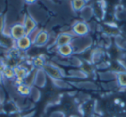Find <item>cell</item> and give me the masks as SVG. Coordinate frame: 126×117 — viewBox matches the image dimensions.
Here are the masks:
<instances>
[{"instance_id": "16", "label": "cell", "mask_w": 126, "mask_h": 117, "mask_svg": "<svg viewBox=\"0 0 126 117\" xmlns=\"http://www.w3.org/2000/svg\"><path fill=\"white\" fill-rule=\"evenodd\" d=\"M5 67H6V65L4 64V62L0 60V72H4V70L5 69Z\"/></svg>"}, {"instance_id": "9", "label": "cell", "mask_w": 126, "mask_h": 117, "mask_svg": "<svg viewBox=\"0 0 126 117\" xmlns=\"http://www.w3.org/2000/svg\"><path fill=\"white\" fill-rule=\"evenodd\" d=\"M13 70H14L15 78H16L18 80H23L28 76V72L26 69L22 66H15Z\"/></svg>"}, {"instance_id": "17", "label": "cell", "mask_w": 126, "mask_h": 117, "mask_svg": "<svg viewBox=\"0 0 126 117\" xmlns=\"http://www.w3.org/2000/svg\"><path fill=\"white\" fill-rule=\"evenodd\" d=\"M2 75H3V73H2V72H0V82L2 81V80H1V79H2Z\"/></svg>"}, {"instance_id": "7", "label": "cell", "mask_w": 126, "mask_h": 117, "mask_svg": "<svg viewBox=\"0 0 126 117\" xmlns=\"http://www.w3.org/2000/svg\"><path fill=\"white\" fill-rule=\"evenodd\" d=\"M43 70L44 72H46L51 78L54 79H60L62 77V74L61 72L60 71L59 68H57L56 66L52 65H46L43 66Z\"/></svg>"}, {"instance_id": "14", "label": "cell", "mask_w": 126, "mask_h": 117, "mask_svg": "<svg viewBox=\"0 0 126 117\" xmlns=\"http://www.w3.org/2000/svg\"><path fill=\"white\" fill-rule=\"evenodd\" d=\"M2 73L6 78H9V79H11L15 77L14 70H13V68H11V67H10V66H6L5 69H4V72H3Z\"/></svg>"}, {"instance_id": "2", "label": "cell", "mask_w": 126, "mask_h": 117, "mask_svg": "<svg viewBox=\"0 0 126 117\" xmlns=\"http://www.w3.org/2000/svg\"><path fill=\"white\" fill-rule=\"evenodd\" d=\"M48 41V33L45 30L37 32L36 35L32 39V43L36 47H42Z\"/></svg>"}, {"instance_id": "13", "label": "cell", "mask_w": 126, "mask_h": 117, "mask_svg": "<svg viewBox=\"0 0 126 117\" xmlns=\"http://www.w3.org/2000/svg\"><path fill=\"white\" fill-rule=\"evenodd\" d=\"M33 65L36 68H43V66L45 65V61H44L43 58L41 56L35 57L33 60Z\"/></svg>"}, {"instance_id": "5", "label": "cell", "mask_w": 126, "mask_h": 117, "mask_svg": "<svg viewBox=\"0 0 126 117\" xmlns=\"http://www.w3.org/2000/svg\"><path fill=\"white\" fill-rule=\"evenodd\" d=\"M23 24L25 28V31H26L27 35H32L34 30H35V28H36V23H35V21L30 16H25Z\"/></svg>"}, {"instance_id": "3", "label": "cell", "mask_w": 126, "mask_h": 117, "mask_svg": "<svg viewBox=\"0 0 126 117\" xmlns=\"http://www.w3.org/2000/svg\"><path fill=\"white\" fill-rule=\"evenodd\" d=\"M73 33L78 36H84L89 32V27L84 22H77L73 25Z\"/></svg>"}, {"instance_id": "8", "label": "cell", "mask_w": 126, "mask_h": 117, "mask_svg": "<svg viewBox=\"0 0 126 117\" xmlns=\"http://www.w3.org/2000/svg\"><path fill=\"white\" fill-rule=\"evenodd\" d=\"M57 51L60 55L63 56V57H68L74 52V48H73V46L71 44H69V45L58 47Z\"/></svg>"}, {"instance_id": "6", "label": "cell", "mask_w": 126, "mask_h": 117, "mask_svg": "<svg viewBox=\"0 0 126 117\" xmlns=\"http://www.w3.org/2000/svg\"><path fill=\"white\" fill-rule=\"evenodd\" d=\"M16 47L19 50L25 51V50H28L31 47V45H33V43H32V40L30 38V36L25 35V36L22 37L19 40H16Z\"/></svg>"}, {"instance_id": "12", "label": "cell", "mask_w": 126, "mask_h": 117, "mask_svg": "<svg viewBox=\"0 0 126 117\" xmlns=\"http://www.w3.org/2000/svg\"><path fill=\"white\" fill-rule=\"evenodd\" d=\"M71 4H72L71 5H72L73 9L75 11H80V10H82L83 8L85 7V5H86V2H85V1H79V0L72 1Z\"/></svg>"}, {"instance_id": "4", "label": "cell", "mask_w": 126, "mask_h": 117, "mask_svg": "<svg viewBox=\"0 0 126 117\" xmlns=\"http://www.w3.org/2000/svg\"><path fill=\"white\" fill-rule=\"evenodd\" d=\"M73 40H74V36L71 34L68 33H61L56 38V46L58 47H61V46L69 45L72 43Z\"/></svg>"}, {"instance_id": "1", "label": "cell", "mask_w": 126, "mask_h": 117, "mask_svg": "<svg viewBox=\"0 0 126 117\" xmlns=\"http://www.w3.org/2000/svg\"><path fill=\"white\" fill-rule=\"evenodd\" d=\"M10 35H11V39L15 40H17L22 37L27 35L23 23H16V24L12 25L10 29Z\"/></svg>"}, {"instance_id": "11", "label": "cell", "mask_w": 126, "mask_h": 117, "mask_svg": "<svg viewBox=\"0 0 126 117\" xmlns=\"http://www.w3.org/2000/svg\"><path fill=\"white\" fill-rule=\"evenodd\" d=\"M17 91L23 96H28L30 94V88L28 84H20L17 86Z\"/></svg>"}, {"instance_id": "10", "label": "cell", "mask_w": 126, "mask_h": 117, "mask_svg": "<svg viewBox=\"0 0 126 117\" xmlns=\"http://www.w3.org/2000/svg\"><path fill=\"white\" fill-rule=\"evenodd\" d=\"M117 81L120 87L126 88V72L123 71L120 72H117Z\"/></svg>"}, {"instance_id": "15", "label": "cell", "mask_w": 126, "mask_h": 117, "mask_svg": "<svg viewBox=\"0 0 126 117\" xmlns=\"http://www.w3.org/2000/svg\"><path fill=\"white\" fill-rule=\"evenodd\" d=\"M4 27V19L3 16H0V34L2 33Z\"/></svg>"}]
</instances>
